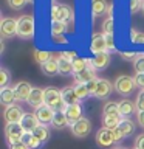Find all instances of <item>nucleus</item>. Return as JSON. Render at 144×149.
I'll return each mask as SVG.
<instances>
[{
	"mask_svg": "<svg viewBox=\"0 0 144 149\" xmlns=\"http://www.w3.org/2000/svg\"><path fill=\"white\" fill-rule=\"evenodd\" d=\"M9 79H11L9 70H8V68H5V67H2V68H0V87H2V88L8 87Z\"/></svg>",
	"mask_w": 144,
	"mask_h": 149,
	"instance_id": "c9c22d12",
	"label": "nucleus"
},
{
	"mask_svg": "<svg viewBox=\"0 0 144 149\" xmlns=\"http://www.w3.org/2000/svg\"><path fill=\"white\" fill-rule=\"evenodd\" d=\"M90 65H91V59H88V58H78V59L73 61V72H74V74H78V73L84 72V70H87Z\"/></svg>",
	"mask_w": 144,
	"mask_h": 149,
	"instance_id": "cd10ccee",
	"label": "nucleus"
},
{
	"mask_svg": "<svg viewBox=\"0 0 144 149\" xmlns=\"http://www.w3.org/2000/svg\"><path fill=\"white\" fill-rule=\"evenodd\" d=\"M0 36H2V39H9L12 36H17V19L3 17L0 22Z\"/></svg>",
	"mask_w": 144,
	"mask_h": 149,
	"instance_id": "423d86ee",
	"label": "nucleus"
},
{
	"mask_svg": "<svg viewBox=\"0 0 144 149\" xmlns=\"http://www.w3.org/2000/svg\"><path fill=\"white\" fill-rule=\"evenodd\" d=\"M51 19H53V22H64V23L71 25L74 22V11L70 5L53 3V6H51Z\"/></svg>",
	"mask_w": 144,
	"mask_h": 149,
	"instance_id": "f257e3e1",
	"label": "nucleus"
},
{
	"mask_svg": "<svg viewBox=\"0 0 144 149\" xmlns=\"http://www.w3.org/2000/svg\"><path fill=\"white\" fill-rule=\"evenodd\" d=\"M62 100L65 102V106H73V104H79V98L74 92V87H64L62 90Z\"/></svg>",
	"mask_w": 144,
	"mask_h": 149,
	"instance_id": "aec40b11",
	"label": "nucleus"
},
{
	"mask_svg": "<svg viewBox=\"0 0 144 149\" xmlns=\"http://www.w3.org/2000/svg\"><path fill=\"white\" fill-rule=\"evenodd\" d=\"M53 2H54V3H56V0H53Z\"/></svg>",
	"mask_w": 144,
	"mask_h": 149,
	"instance_id": "5fc2aeb1",
	"label": "nucleus"
},
{
	"mask_svg": "<svg viewBox=\"0 0 144 149\" xmlns=\"http://www.w3.org/2000/svg\"><path fill=\"white\" fill-rule=\"evenodd\" d=\"M115 33V19L113 17H107L104 23H102V34L105 36H113Z\"/></svg>",
	"mask_w": 144,
	"mask_h": 149,
	"instance_id": "72a5a7b5",
	"label": "nucleus"
},
{
	"mask_svg": "<svg viewBox=\"0 0 144 149\" xmlns=\"http://www.w3.org/2000/svg\"><path fill=\"white\" fill-rule=\"evenodd\" d=\"M40 70H42V73H44V74H46V76H56V74H59L57 58H53L51 61H48V62L42 64Z\"/></svg>",
	"mask_w": 144,
	"mask_h": 149,
	"instance_id": "4be33fe9",
	"label": "nucleus"
},
{
	"mask_svg": "<svg viewBox=\"0 0 144 149\" xmlns=\"http://www.w3.org/2000/svg\"><path fill=\"white\" fill-rule=\"evenodd\" d=\"M113 88L115 87L111 86L110 81L101 78V79H98V86H96V90H95V93H93V96L98 98V100H107V98L110 96V93H111Z\"/></svg>",
	"mask_w": 144,
	"mask_h": 149,
	"instance_id": "9b49d317",
	"label": "nucleus"
},
{
	"mask_svg": "<svg viewBox=\"0 0 144 149\" xmlns=\"http://www.w3.org/2000/svg\"><path fill=\"white\" fill-rule=\"evenodd\" d=\"M118 106H119V113L123 118H129L130 115H133L135 112H138L136 109V104H135L133 101H130V100H123V101H119L118 102Z\"/></svg>",
	"mask_w": 144,
	"mask_h": 149,
	"instance_id": "a211bd4d",
	"label": "nucleus"
},
{
	"mask_svg": "<svg viewBox=\"0 0 144 149\" xmlns=\"http://www.w3.org/2000/svg\"><path fill=\"white\" fill-rule=\"evenodd\" d=\"M28 104H30L33 109H39L45 104V90L40 87H33L31 95L28 98Z\"/></svg>",
	"mask_w": 144,
	"mask_h": 149,
	"instance_id": "f8f14e48",
	"label": "nucleus"
},
{
	"mask_svg": "<svg viewBox=\"0 0 144 149\" xmlns=\"http://www.w3.org/2000/svg\"><path fill=\"white\" fill-rule=\"evenodd\" d=\"M25 130L20 126V123H12V124H6L5 126V137H6L8 144H14L22 141Z\"/></svg>",
	"mask_w": 144,
	"mask_h": 149,
	"instance_id": "39448f33",
	"label": "nucleus"
},
{
	"mask_svg": "<svg viewBox=\"0 0 144 149\" xmlns=\"http://www.w3.org/2000/svg\"><path fill=\"white\" fill-rule=\"evenodd\" d=\"M133 68L136 73H144V53H139L133 61Z\"/></svg>",
	"mask_w": 144,
	"mask_h": 149,
	"instance_id": "e433bc0d",
	"label": "nucleus"
},
{
	"mask_svg": "<svg viewBox=\"0 0 144 149\" xmlns=\"http://www.w3.org/2000/svg\"><path fill=\"white\" fill-rule=\"evenodd\" d=\"M102 115H109V116H121L119 113V106L115 101H107L104 107H102ZM123 118V116H121Z\"/></svg>",
	"mask_w": 144,
	"mask_h": 149,
	"instance_id": "bb28decb",
	"label": "nucleus"
},
{
	"mask_svg": "<svg viewBox=\"0 0 144 149\" xmlns=\"http://www.w3.org/2000/svg\"><path fill=\"white\" fill-rule=\"evenodd\" d=\"M138 54L139 53H136V51H119V56L125 61H135Z\"/></svg>",
	"mask_w": 144,
	"mask_h": 149,
	"instance_id": "a19ab883",
	"label": "nucleus"
},
{
	"mask_svg": "<svg viewBox=\"0 0 144 149\" xmlns=\"http://www.w3.org/2000/svg\"><path fill=\"white\" fill-rule=\"evenodd\" d=\"M136 121H138V124L144 129V110L143 112H136Z\"/></svg>",
	"mask_w": 144,
	"mask_h": 149,
	"instance_id": "09e8293b",
	"label": "nucleus"
},
{
	"mask_svg": "<svg viewBox=\"0 0 144 149\" xmlns=\"http://www.w3.org/2000/svg\"><path fill=\"white\" fill-rule=\"evenodd\" d=\"M33 135H34V137L39 140V141L44 144V143H46L50 140V129L46 127L45 124H40L39 127H37L34 132H33Z\"/></svg>",
	"mask_w": 144,
	"mask_h": 149,
	"instance_id": "c85d7f7f",
	"label": "nucleus"
},
{
	"mask_svg": "<svg viewBox=\"0 0 144 149\" xmlns=\"http://www.w3.org/2000/svg\"><path fill=\"white\" fill-rule=\"evenodd\" d=\"M51 126H53L54 129H57V130L65 129L67 126H70L68 118H67V115H65L64 110H59V112L54 113V118H53V121H51Z\"/></svg>",
	"mask_w": 144,
	"mask_h": 149,
	"instance_id": "5701e85b",
	"label": "nucleus"
},
{
	"mask_svg": "<svg viewBox=\"0 0 144 149\" xmlns=\"http://www.w3.org/2000/svg\"><path fill=\"white\" fill-rule=\"evenodd\" d=\"M57 64H59V74H74L73 72V62L71 61H67L64 59L62 56H57Z\"/></svg>",
	"mask_w": 144,
	"mask_h": 149,
	"instance_id": "a878e982",
	"label": "nucleus"
},
{
	"mask_svg": "<svg viewBox=\"0 0 144 149\" xmlns=\"http://www.w3.org/2000/svg\"><path fill=\"white\" fill-rule=\"evenodd\" d=\"M8 146H9V149H30L25 143H22V141L14 143V144H8Z\"/></svg>",
	"mask_w": 144,
	"mask_h": 149,
	"instance_id": "de8ad7c7",
	"label": "nucleus"
},
{
	"mask_svg": "<svg viewBox=\"0 0 144 149\" xmlns=\"http://www.w3.org/2000/svg\"><path fill=\"white\" fill-rule=\"evenodd\" d=\"M133 149H138V148H133Z\"/></svg>",
	"mask_w": 144,
	"mask_h": 149,
	"instance_id": "6e6d98bb",
	"label": "nucleus"
},
{
	"mask_svg": "<svg viewBox=\"0 0 144 149\" xmlns=\"http://www.w3.org/2000/svg\"><path fill=\"white\" fill-rule=\"evenodd\" d=\"M54 56L50 53V51H44V50H34V59L39 62L40 65L42 64H45V62H48V61H51Z\"/></svg>",
	"mask_w": 144,
	"mask_h": 149,
	"instance_id": "473e14b6",
	"label": "nucleus"
},
{
	"mask_svg": "<svg viewBox=\"0 0 144 149\" xmlns=\"http://www.w3.org/2000/svg\"><path fill=\"white\" fill-rule=\"evenodd\" d=\"M96 144L101 148H110L111 144H116L113 138V130L107 127H101L96 132Z\"/></svg>",
	"mask_w": 144,
	"mask_h": 149,
	"instance_id": "1a4fd4ad",
	"label": "nucleus"
},
{
	"mask_svg": "<svg viewBox=\"0 0 144 149\" xmlns=\"http://www.w3.org/2000/svg\"><path fill=\"white\" fill-rule=\"evenodd\" d=\"M143 13H144V3H143Z\"/></svg>",
	"mask_w": 144,
	"mask_h": 149,
	"instance_id": "864d4df0",
	"label": "nucleus"
},
{
	"mask_svg": "<svg viewBox=\"0 0 144 149\" xmlns=\"http://www.w3.org/2000/svg\"><path fill=\"white\" fill-rule=\"evenodd\" d=\"M136 109H138V112H143L144 110V90H141L138 93V96H136Z\"/></svg>",
	"mask_w": 144,
	"mask_h": 149,
	"instance_id": "37998d69",
	"label": "nucleus"
},
{
	"mask_svg": "<svg viewBox=\"0 0 144 149\" xmlns=\"http://www.w3.org/2000/svg\"><path fill=\"white\" fill-rule=\"evenodd\" d=\"M121 116H109V115H102V124H104V127L113 130L119 126L121 123Z\"/></svg>",
	"mask_w": 144,
	"mask_h": 149,
	"instance_id": "c756f323",
	"label": "nucleus"
},
{
	"mask_svg": "<svg viewBox=\"0 0 144 149\" xmlns=\"http://www.w3.org/2000/svg\"><path fill=\"white\" fill-rule=\"evenodd\" d=\"M22 143H25L30 149H39V148L42 146V143H40L33 134H25V135H23Z\"/></svg>",
	"mask_w": 144,
	"mask_h": 149,
	"instance_id": "7c9ffc66",
	"label": "nucleus"
},
{
	"mask_svg": "<svg viewBox=\"0 0 144 149\" xmlns=\"http://www.w3.org/2000/svg\"><path fill=\"white\" fill-rule=\"evenodd\" d=\"M110 64V53H101L96 54L95 58L91 59V65L95 67L96 72H101V70H105Z\"/></svg>",
	"mask_w": 144,
	"mask_h": 149,
	"instance_id": "6ab92c4d",
	"label": "nucleus"
},
{
	"mask_svg": "<svg viewBox=\"0 0 144 149\" xmlns=\"http://www.w3.org/2000/svg\"><path fill=\"white\" fill-rule=\"evenodd\" d=\"M45 90V106H48L50 109H53L54 112L65 110V102L62 100V92L57 90L56 87H46Z\"/></svg>",
	"mask_w": 144,
	"mask_h": 149,
	"instance_id": "f03ea898",
	"label": "nucleus"
},
{
	"mask_svg": "<svg viewBox=\"0 0 144 149\" xmlns=\"http://www.w3.org/2000/svg\"><path fill=\"white\" fill-rule=\"evenodd\" d=\"M107 6L109 3L105 0H91V13H93V17H99L102 14L107 13Z\"/></svg>",
	"mask_w": 144,
	"mask_h": 149,
	"instance_id": "393cba45",
	"label": "nucleus"
},
{
	"mask_svg": "<svg viewBox=\"0 0 144 149\" xmlns=\"http://www.w3.org/2000/svg\"><path fill=\"white\" fill-rule=\"evenodd\" d=\"M118 130L121 134H123V137H130L133 132H135V123L130 118H123L121 120V123L118 126Z\"/></svg>",
	"mask_w": 144,
	"mask_h": 149,
	"instance_id": "b1692460",
	"label": "nucleus"
},
{
	"mask_svg": "<svg viewBox=\"0 0 144 149\" xmlns=\"http://www.w3.org/2000/svg\"><path fill=\"white\" fill-rule=\"evenodd\" d=\"M113 149H127V148H124V146H116V148H113Z\"/></svg>",
	"mask_w": 144,
	"mask_h": 149,
	"instance_id": "3c124183",
	"label": "nucleus"
},
{
	"mask_svg": "<svg viewBox=\"0 0 144 149\" xmlns=\"http://www.w3.org/2000/svg\"><path fill=\"white\" fill-rule=\"evenodd\" d=\"M130 39H132L133 44H143L144 45V33L132 30V31H130Z\"/></svg>",
	"mask_w": 144,
	"mask_h": 149,
	"instance_id": "58836bf2",
	"label": "nucleus"
},
{
	"mask_svg": "<svg viewBox=\"0 0 144 149\" xmlns=\"http://www.w3.org/2000/svg\"><path fill=\"white\" fill-rule=\"evenodd\" d=\"M60 56H62L64 59H67V61H73L74 59H78V53L76 51H73V50H67V51H62V53H60Z\"/></svg>",
	"mask_w": 144,
	"mask_h": 149,
	"instance_id": "79ce46f5",
	"label": "nucleus"
},
{
	"mask_svg": "<svg viewBox=\"0 0 144 149\" xmlns=\"http://www.w3.org/2000/svg\"><path fill=\"white\" fill-rule=\"evenodd\" d=\"M64 112H65V115H67V118H68L70 126H73L74 123H78L81 118H84V116H82V106L81 104L67 106Z\"/></svg>",
	"mask_w": 144,
	"mask_h": 149,
	"instance_id": "dca6fc26",
	"label": "nucleus"
},
{
	"mask_svg": "<svg viewBox=\"0 0 144 149\" xmlns=\"http://www.w3.org/2000/svg\"><path fill=\"white\" fill-rule=\"evenodd\" d=\"M33 86L26 81H19L14 86V93H16V100L17 101H28V98L31 95Z\"/></svg>",
	"mask_w": 144,
	"mask_h": 149,
	"instance_id": "ddd939ff",
	"label": "nucleus"
},
{
	"mask_svg": "<svg viewBox=\"0 0 144 149\" xmlns=\"http://www.w3.org/2000/svg\"><path fill=\"white\" fill-rule=\"evenodd\" d=\"M115 90L119 93L121 96H130L132 93L135 92V87H136V84H135V79L127 76V74H121L115 79V84H113Z\"/></svg>",
	"mask_w": 144,
	"mask_h": 149,
	"instance_id": "20e7f679",
	"label": "nucleus"
},
{
	"mask_svg": "<svg viewBox=\"0 0 144 149\" xmlns=\"http://www.w3.org/2000/svg\"><path fill=\"white\" fill-rule=\"evenodd\" d=\"M67 30H70L68 23H64V22H51V34H53V36L64 34Z\"/></svg>",
	"mask_w": 144,
	"mask_h": 149,
	"instance_id": "2f4dec72",
	"label": "nucleus"
},
{
	"mask_svg": "<svg viewBox=\"0 0 144 149\" xmlns=\"http://www.w3.org/2000/svg\"><path fill=\"white\" fill-rule=\"evenodd\" d=\"M74 92H76V95H78L79 100H85V98H88L91 95V93L88 92V88H87L85 84H76V86H74Z\"/></svg>",
	"mask_w": 144,
	"mask_h": 149,
	"instance_id": "f704fd0d",
	"label": "nucleus"
},
{
	"mask_svg": "<svg viewBox=\"0 0 144 149\" xmlns=\"http://www.w3.org/2000/svg\"><path fill=\"white\" fill-rule=\"evenodd\" d=\"M20 126L23 127V130H25V134H33L40 126V123H39V120H37L36 113H26L25 112V115H23V118L20 121Z\"/></svg>",
	"mask_w": 144,
	"mask_h": 149,
	"instance_id": "4468645a",
	"label": "nucleus"
},
{
	"mask_svg": "<svg viewBox=\"0 0 144 149\" xmlns=\"http://www.w3.org/2000/svg\"><path fill=\"white\" fill-rule=\"evenodd\" d=\"M28 2H30V3H33V2H34V0H28Z\"/></svg>",
	"mask_w": 144,
	"mask_h": 149,
	"instance_id": "603ef678",
	"label": "nucleus"
},
{
	"mask_svg": "<svg viewBox=\"0 0 144 149\" xmlns=\"http://www.w3.org/2000/svg\"><path fill=\"white\" fill-rule=\"evenodd\" d=\"M70 127H71V134L76 138H85V137H88V134L91 132V121L84 116V118H81L78 123H74L73 126H70Z\"/></svg>",
	"mask_w": 144,
	"mask_h": 149,
	"instance_id": "6e6552de",
	"label": "nucleus"
},
{
	"mask_svg": "<svg viewBox=\"0 0 144 149\" xmlns=\"http://www.w3.org/2000/svg\"><path fill=\"white\" fill-rule=\"evenodd\" d=\"M53 40H54V44H68V40L65 39V36L64 34H59V36H53Z\"/></svg>",
	"mask_w": 144,
	"mask_h": 149,
	"instance_id": "49530a36",
	"label": "nucleus"
},
{
	"mask_svg": "<svg viewBox=\"0 0 144 149\" xmlns=\"http://www.w3.org/2000/svg\"><path fill=\"white\" fill-rule=\"evenodd\" d=\"M34 17L33 16H20L17 19V36L20 39L30 40L34 37Z\"/></svg>",
	"mask_w": 144,
	"mask_h": 149,
	"instance_id": "7ed1b4c3",
	"label": "nucleus"
},
{
	"mask_svg": "<svg viewBox=\"0 0 144 149\" xmlns=\"http://www.w3.org/2000/svg\"><path fill=\"white\" fill-rule=\"evenodd\" d=\"M36 116H37V120H39V123L40 124H51V121H53V118H54V113L56 112L53 110V109H50L48 106H42V107H39V109H36Z\"/></svg>",
	"mask_w": 144,
	"mask_h": 149,
	"instance_id": "2eb2a0df",
	"label": "nucleus"
},
{
	"mask_svg": "<svg viewBox=\"0 0 144 149\" xmlns=\"http://www.w3.org/2000/svg\"><path fill=\"white\" fill-rule=\"evenodd\" d=\"M90 51L93 54H101V53H107V42H105V36L102 33H95L91 36V44H90Z\"/></svg>",
	"mask_w": 144,
	"mask_h": 149,
	"instance_id": "9d476101",
	"label": "nucleus"
},
{
	"mask_svg": "<svg viewBox=\"0 0 144 149\" xmlns=\"http://www.w3.org/2000/svg\"><path fill=\"white\" fill-rule=\"evenodd\" d=\"M135 148H138V149H144V134L138 135V137L135 138Z\"/></svg>",
	"mask_w": 144,
	"mask_h": 149,
	"instance_id": "a18cd8bd",
	"label": "nucleus"
},
{
	"mask_svg": "<svg viewBox=\"0 0 144 149\" xmlns=\"http://www.w3.org/2000/svg\"><path fill=\"white\" fill-rule=\"evenodd\" d=\"M107 16H109V17H113V3H110L109 5V6H107Z\"/></svg>",
	"mask_w": 144,
	"mask_h": 149,
	"instance_id": "8fccbe9b",
	"label": "nucleus"
},
{
	"mask_svg": "<svg viewBox=\"0 0 144 149\" xmlns=\"http://www.w3.org/2000/svg\"><path fill=\"white\" fill-rule=\"evenodd\" d=\"M14 101L16 100V93H14V87H5L0 90V102H2L3 106H11L14 104Z\"/></svg>",
	"mask_w": 144,
	"mask_h": 149,
	"instance_id": "412c9836",
	"label": "nucleus"
},
{
	"mask_svg": "<svg viewBox=\"0 0 144 149\" xmlns=\"http://www.w3.org/2000/svg\"><path fill=\"white\" fill-rule=\"evenodd\" d=\"M133 79H135L136 87H139V88H143V90H144V73H136V76H135Z\"/></svg>",
	"mask_w": 144,
	"mask_h": 149,
	"instance_id": "c03bdc74",
	"label": "nucleus"
},
{
	"mask_svg": "<svg viewBox=\"0 0 144 149\" xmlns=\"http://www.w3.org/2000/svg\"><path fill=\"white\" fill-rule=\"evenodd\" d=\"M25 112L19 104H11L8 106L3 112V118L6 121V124H12V123H20Z\"/></svg>",
	"mask_w": 144,
	"mask_h": 149,
	"instance_id": "0eeeda50",
	"label": "nucleus"
},
{
	"mask_svg": "<svg viewBox=\"0 0 144 149\" xmlns=\"http://www.w3.org/2000/svg\"><path fill=\"white\" fill-rule=\"evenodd\" d=\"M93 79H96V70L93 65H90L87 70H84V72L74 74V82L76 84H87L93 81Z\"/></svg>",
	"mask_w": 144,
	"mask_h": 149,
	"instance_id": "f3484780",
	"label": "nucleus"
},
{
	"mask_svg": "<svg viewBox=\"0 0 144 149\" xmlns=\"http://www.w3.org/2000/svg\"><path fill=\"white\" fill-rule=\"evenodd\" d=\"M143 3H144V0H130V11H132V14L143 9Z\"/></svg>",
	"mask_w": 144,
	"mask_h": 149,
	"instance_id": "ea45409f",
	"label": "nucleus"
},
{
	"mask_svg": "<svg viewBox=\"0 0 144 149\" xmlns=\"http://www.w3.org/2000/svg\"><path fill=\"white\" fill-rule=\"evenodd\" d=\"M8 6L11 9H16V11H20V9L25 8V5L28 3V0H6Z\"/></svg>",
	"mask_w": 144,
	"mask_h": 149,
	"instance_id": "4c0bfd02",
	"label": "nucleus"
}]
</instances>
